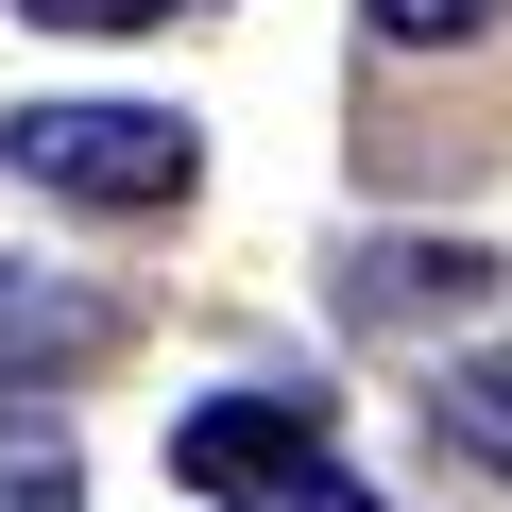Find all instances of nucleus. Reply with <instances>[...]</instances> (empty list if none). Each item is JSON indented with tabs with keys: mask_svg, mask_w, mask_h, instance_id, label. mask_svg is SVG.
<instances>
[{
	"mask_svg": "<svg viewBox=\"0 0 512 512\" xmlns=\"http://www.w3.org/2000/svg\"><path fill=\"white\" fill-rule=\"evenodd\" d=\"M478 308H495V239H359L342 256L359 342H427V325H478Z\"/></svg>",
	"mask_w": 512,
	"mask_h": 512,
	"instance_id": "obj_3",
	"label": "nucleus"
},
{
	"mask_svg": "<svg viewBox=\"0 0 512 512\" xmlns=\"http://www.w3.org/2000/svg\"><path fill=\"white\" fill-rule=\"evenodd\" d=\"M0 512H86V444L52 410H0Z\"/></svg>",
	"mask_w": 512,
	"mask_h": 512,
	"instance_id": "obj_5",
	"label": "nucleus"
},
{
	"mask_svg": "<svg viewBox=\"0 0 512 512\" xmlns=\"http://www.w3.org/2000/svg\"><path fill=\"white\" fill-rule=\"evenodd\" d=\"M52 35H154V18H205V0H35Z\"/></svg>",
	"mask_w": 512,
	"mask_h": 512,
	"instance_id": "obj_8",
	"label": "nucleus"
},
{
	"mask_svg": "<svg viewBox=\"0 0 512 512\" xmlns=\"http://www.w3.org/2000/svg\"><path fill=\"white\" fill-rule=\"evenodd\" d=\"M359 18H376L393 52H461V35H495V0H359Z\"/></svg>",
	"mask_w": 512,
	"mask_h": 512,
	"instance_id": "obj_7",
	"label": "nucleus"
},
{
	"mask_svg": "<svg viewBox=\"0 0 512 512\" xmlns=\"http://www.w3.org/2000/svg\"><path fill=\"white\" fill-rule=\"evenodd\" d=\"M0 154H18V188L103 205V222H154V205L205 188L188 120H154V103H18V120H0Z\"/></svg>",
	"mask_w": 512,
	"mask_h": 512,
	"instance_id": "obj_2",
	"label": "nucleus"
},
{
	"mask_svg": "<svg viewBox=\"0 0 512 512\" xmlns=\"http://www.w3.org/2000/svg\"><path fill=\"white\" fill-rule=\"evenodd\" d=\"M171 478L222 495V512H376L359 461L325 444V410H291V393H205V410H171Z\"/></svg>",
	"mask_w": 512,
	"mask_h": 512,
	"instance_id": "obj_1",
	"label": "nucleus"
},
{
	"mask_svg": "<svg viewBox=\"0 0 512 512\" xmlns=\"http://www.w3.org/2000/svg\"><path fill=\"white\" fill-rule=\"evenodd\" d=\"M427 427H444L461 461H512V342H495V359H461V376L427 393Z\"/></svg>",
	"mask_w": 512,
	"mask_h": 512,
	"instance_id": "obj_6",
	"label": "nucleus"
},
{
	"mask_svg": "<svg viewBox=\"0 0 512 512\" xmlns=\"http://www.w3.org/2000/svg\"><path fill=\"white\" fill-rule=\"evenodd\" d=\"M86 359H120V291L0 256V376H86Z\"/></svg>",
	"mask_w": 512,
	"mask_h": 512,
	"instance_id": "obj_4",
	"label": "nucleus"
}]
</instances>
